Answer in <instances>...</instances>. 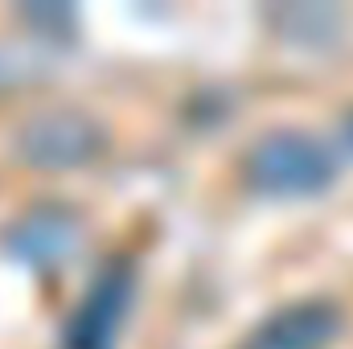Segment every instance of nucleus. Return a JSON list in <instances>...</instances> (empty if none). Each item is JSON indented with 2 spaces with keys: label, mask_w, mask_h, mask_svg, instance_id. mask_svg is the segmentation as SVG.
<instances>
[{
  "label": "nucleus",
  "mask_w": 353,
  "mask_h": 349,
  "mask_svg": "<svg viewBox=\"0 0 353 349\" xmlns=\"http://www.w3.org/2000/svg\"><path fill=\"white\" fill-rule=\"evenodd\" d=\"M337 177V157L308 132H271L247 152V185L267 197H312Z\"/></svg>",
  "instance_id": "f257e3e1"
},
{
  "label": "nucleus",
  "mask_w": 353,
  "mask_h": 349,
  "mask_svg": "<svg viewBox=\"0 0 353 349\" xmlns=\"http://www.w3.org/2000/svg\"><path fill=\"white\" fill-rule=\"evenodd\" d=\"M107 132L103 123L79 107H50L21 123L17 157L33 169H83L103 157Z\"/></svg>",
  "instance_id": "f03ea898"
},
{
  "label": "nucleus",
  "mask_w": 353,
  "mask_h": 349,
  "mask_svg": "<svg viewBox=\"0 0 353 349\" xmlns=\"http://www.w3.org/2000/svg\"><path fill=\"white\" fill-rule=\"evenodd\" d=\"M136 292V271L128 259H115L99 271V279L87 288L83 304L70 317L66 329V349H115L119 325L132 308Z\"/></svg>",
  "instance_id": "7ed1b4c3"
},
{
  "label": "nucleus",
  "mask_w": 353,
  "mask_h": 349,
  "mask_svg": "<svg viewBox=\"0 0 353 349\" xmlns=\"http://www.w3.org/2000/svg\"><path fill=\"white\" fill-rule=\"evenodd\" d=\"M345 329L333 300H296L259 321L239 349H329Z\"/></svg>",
  "instance_id": "20e7f679"
},
{
  "label": "nucleus",
  "mask_w": 353,
  "mask_h": 349,
  "mask_svg": "<svg viewBox=\"0 0 353 349\" xmlns=\"http://www.w3.org/2000/svg\"><path fill=\"white\" fill-rule=\"evenodd\" d=\"M83 239V218L70 210V206H33L25 210L12 230H8V251L17 259L33 263V267H54V263L70 259L74 247Z\"/></svg>",
  "instance_id": "39448f33"
},
{
  "label": "nucleus",
  "mask_w": 353,
  "mask_h": 349,
  "mask_svg": "<svg viewBox=\"0 0 353 349\" xmlns=\"http://www.w3.org/2000/svg\"><path fill=\"white\" fill-rule=\"evenodd\" d=\"M345 136L353 140V111H350V119H345Z\"/></svg>",
  "instance_id": "423d86ee"
},
{
  "label": "nucleus",
  "mask_w": 353,
  "mask_h": 349,
  "mask_svg": "<svg viewBox=\"0 0 353 349\" xmlns=\"http://www.w3.org/2000/svg\"><path fill=\"white\" fill-rule=\"evenodd\" d=\"M0 79H4V66H0Z\"/></svg>",
  "instance_id": "0eeeda50"
}]
</instances>
